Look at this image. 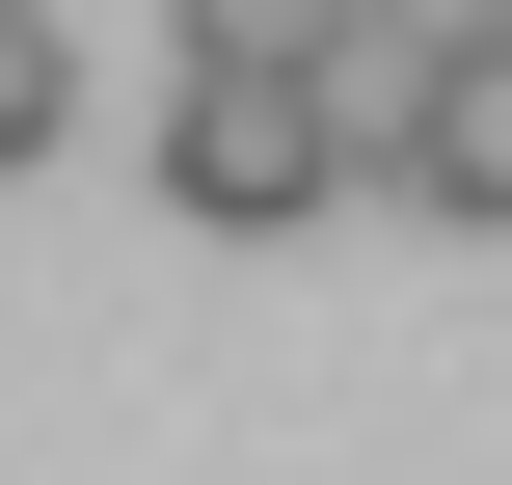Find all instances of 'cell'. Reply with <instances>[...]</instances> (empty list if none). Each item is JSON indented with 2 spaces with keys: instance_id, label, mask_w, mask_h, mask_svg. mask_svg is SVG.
Segmentation results:
<instances>
[{
  "instance_id": "6da1fadb",
  "label": "cell",
  "mask_w": 512,
  "mask_h": 485,
  "mask_svg": "<svg viewBox=\"0 0 512 485\" xmlns=\"http://www.w3.org/2000/svg\"><path fill=\"white\" fill-rule=\"evenodd\" d=\"M162 189H189L216 243H270V216H324V189H351V108H324V81L189 54V81H162Z\"/></svg>"
},
{
  "instance_id": "7a4b0ae2",
  "label": "cell",
  "mask_w": 512,
  "mask_h": 485,
  "mask_svg": "<svg viewBox=\"0 0 512 485\" xmlns=\"http://www.w3.org/2000/svg\"><path fill=\"white\" fill-rule=\"evenodd\" d=\"M378 189L512 243V27H459V54H432V108H405V162H378Z\"/></svg>"
},
{
  "instance_id": "3957f363",
  "label": "cell",
  "mask_w": 512,
  "mask_h": 485,
  "mask_svg": "<svg viewBox=\"0 0 512 485\" xmlns=\"http://www.w3.org/2000/svg\"><path fill=\"white\" fill-rule=\"evenodd\" d=\"M351 27H378V0H189V27H162V54H243V81H324V54H351Z\"/></svg>"
},
{
  "instance_id": "277c9868",
  "label": "cell",
  "mask_w": 512,
  "mask_h": 485,
  "mask_svg": "<svg viewBox=\"0 0 512 485\" xmlns=\"http://www.w3.org/2000/svg\"><path fill=\"white\" fill-rule=\"evenodd\" d=\"M54 108H81V54H54V0H0V189L54 162Z\"/></svg>"
}]
</instances>
